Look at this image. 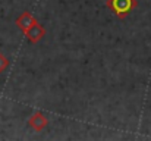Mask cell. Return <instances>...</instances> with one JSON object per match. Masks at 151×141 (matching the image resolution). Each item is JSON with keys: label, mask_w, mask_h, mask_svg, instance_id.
I'll list each match as a JSON object with an SVG mask.
<instances>
[{"label": "cell", "mask_w": 151, "mask_h": 141, "mask_svg": "<svg viewBox=\"0 0 151 141\" xmlns=\"http://www.w3.org/2000/svg\"><path fill=\"white\" fill-rule=\"evenodd\" d=\"M107 7L119 18L125 19L138 4L137 0H107Z\"/></svg>", "instance_id": "1"}, {"label": "cell", "mask_w": 151, "mask_h": 141, "mask_svg": "<svg viewBox=\"0 0 151 141\" xmlns=\"http://www.w3.org/2000/svg\"><path fill=\"white\" fill-rule=\"evenodd\" d=\"M25 37L28 38V41L29 43H32V44H35V43H38L40 40H43L44 38V35H46V28L37 21L35 24H32L25 33Z\"/></svg>", "instance_id": "2"}, {"label": "cell", "mask_w": 151, "mask_h": 141, "mask_svg": "<svg viewBox=\"0 0 151 141\" xmlns=\"http://www.w3.org/2000/svg\"><path fill=\"white\" fill-rule=\"evenodd\" d=\"M28 125L34 129V131H43L47 125H49V119L46 118L44 113L41 112H35L34 115H31V118L28 119Z\"/></svg>", "instance_id": "3"}, {"label": "cell", "mask_w": 151, "mask_h": 141, "mask_svg": "<svg viewBox=\"0 0 151 141\" xmlns=\"http://www.w3.org/2000/svg\"><path fill=\"white\" fill-rule=\"evenodd\" d=\"M37 22V19L32 16V13H29V12H24V13H21V16L16 19V27L22 31V33H25L32 24H35Z\"/></svg>", "instance_id": "4"}, {"label": "cell", "mask_w": 151, "mask_h": 141, "mask_svg": "<svg viewBox=\"0 0 151 141\" xmlns=\"http://www.w3.org/2000/svg\"><path fill=\"white\" fill-rule=\"evenodd\" d=\"M7 66H9V59L3 53H0V74L4 72L7 69Z\"/></svg>", "instance_id": "5"}]
</instances>
